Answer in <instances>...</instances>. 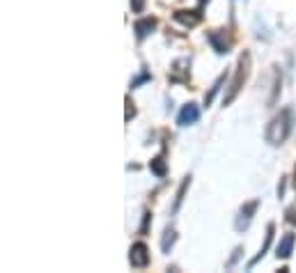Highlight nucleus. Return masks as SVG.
<instances>
[{"instance_id":"nucleus-11","label":"nucleus","mask_w":296,"mask_h":273,"mask_svg":"<svg viewBox=\"0 0 296 273\" xmlns=\"http://www.w3.org/2000/svg\"><path fill=\"white\" fill-rule=\"evenodd\" d=\"M150 170L157 177H166L168 175V165H166V161H163V156H154V159L150 161Z\"/></svg>"},{"instance_id":"nucleus-18","label":"nucleus","mask_w":296,"mask_h":273,"mask_svg":"<svg viewBox=\"0 0 296 273\" xmlns=\"http://www.w3.org/2000/svg\"><path fill=\"white\" fill-rule=\"evenodd\" d=\"M150 74H147V71H145V74H142V76H138V78H133V81H131V88H138V85H140V83H145V81H150Z\"/></svg>"},{"instance_id":"nucleus-1","label":"nucleus","mask_w":296,"mask_h":273,"mask_svg":"<svg viewBox=\"0 0 296 273\" xmlns=\"http://www.w3.org/2000/svg\"><path fill=\"white\" fill-rule=\"evenodd\" d=\"M291 126H294V113L287 108L269 122V126H266V142L269 145H282L289 138Z\"/></svg>"},{"instance_id":"nucleus-8","label":"nucleus","mask_w":296,"mask_h":273,"mask_svg":"<svg viewBox=\"0 0 296 273\" xmlns=\"http://www.w3.org/2000/svg\"><path fill=\"white\" fill-rule=\"evenodd\" d=\"M294 243H296V234H285L282 236V241L278 243V248H275V255H278V259H287V257L291 255V250H294Z\"/></svg>"},{"instance_id":"nucleus-21","label":"nucleus","mask_w":296,"mask_h":273,"mask_svg":"<svg viewBox=\"0 0 296 273\" xmlns=\"http://www.w3.org/2000/svg\"><path fill=\"white\" fill-rule=\"evenodd\" d=\"M205 3H209V0H200V5H205Z\"/></svg>"},{"instance_id":"nucleus-15","label":"nucleus","mask_w":296,"mask_h":273,"mask_svg":"<svg viewBox=\"0 0 296 273\" xmlns=\"http://www.w3.org/2000/svg\"><path fill=\"white\" fill-rule=\"evenodd\" d=\"M241 252H243V248H241V246L234 248V255H232L230 259H227V266H234V264H237V259L241 257Z\"/></svg>"},{"instance_id":"nucleus-16","label":"nucleus","mask_w":296,"mask_h":273,"mask_svg":"<svg viewBox=\"0 0 296 273\" xmlns=\"http://www.w3.org/2000/svg\"><path fill=\"white\" fill-rule=\"evenodd\" d=\"M131 10H133L135 14H140V12L145 10V0H131Z\"/></svg>"},{"instance_id":"nucleus-17","label":"nucleus","mask_w":296,"mask_h":273,"mask_svg":"<svg viewBox=\"0 0 296 273\" xmlns=\"http://www.w3.org/2000/svg\"><path fill=\"white\" fill-rule=\"evenodd\" d=\"M150 218H152V213H150V211L142 213V225H140V232H142V234H145L147 227H150Z\"/></svg>"},{"instance_id":"nucleus-6","label":"nucleus","mask_w":296,"mask_h":273,"mask_svg":"<svg viewBox=\"0 0 296 273\" xmlns=\"http://www.w3.org/2000/svg\"><path fill=\"white\" fill-rule=\"evenodd\" d=\"M175 21L182 23V26L193 28L202 21V14H200V10H177L175 12Z\"/></svg>"},{"instance_id":"nucleus-14","label":"nucleus","mask_w":296,"mask_h":273,"mask_svg":"<svg viewBox=\"0 0 296 273\" xmlns=\"http://www.w3.org/2000/svg\"><path fill=\"white\" fill-rule=\"evenodd\" d=\"M175 239H177V234H175V229H166V236H163V241H161L163 252H168V250H170V246L175 243Z\"/></svg>"},{"instance_id":"nucleus-12","label":"nucleus","mask_w":296,"mask_h":273,"mask_svg":"<svg viewBox=\"0 0 296 273\" xmlns=\"http://www.w3.org/2000/svg\"><path fill=\"white\" fill-rule=\"evenodd\" d=\"M223 83H225V74H223V76H218V78H216V83H214V85H211V90L205 94V106H209L211 101H214L216 92H218V90L223 88Z\"/></svg>"},{"instance_id":"nucleus-7","label":"nucleus","mask_w":296,"mask_h":273,"mask_svg":"<svg viewBox=\"0 0 296 273\" xmlns=\"http://www.w3.org/2000/svg\"><path fill=\"white\" fill-rule=\"evenodd\" d=\"M198 120H200V108L195 104H186L182 108V113H179V117H177V124L179 126H191Z\"/></svg>"},{"instance_id":"nucleus-10","label":"nucleus","mask_w":296,"mask_h":273,"mask_svg":"<svg viewBox=\"0 0 296 273\" xmlns=\"http://www.w3.org/2000/svg\"><path fill=\"white\" fill-rule=\"evenodd\" d=\"M273 232H275V227H273V223H271L269 227H266V239H264V243H262V250H259V255H255L253 259H250V264H248V266H255V264H257L259 259L266 255V250H269V246H271V239H273Z\"/></svg>"},{"instance_id":"nucleus-2","label":"nucleus","mask_w":296,"mask_h":273,"mask_svg":"<svg viewBox=\"0 0 296 273\" xmlns=\"http://www.w3.org/2000/svg\"><path fill=\"white\" fill-rule=\"evenodd\" d=\"M248 69H250V55L243 53L241 58H239L237 76H234V81H232V85H230V92H227V94H225V99H223V106H230L232 101H234V97L239 94V90H241L243 81L248 78Z\"/></svg>"},{"instance_id":"nucleus-20","label":"nucleus","mask_w":296,"mask_h":273,"mask_svg":"<svg viewBox=\"0 0 296 273\" xmlns=\"http://www.w3.org/2000/svg\"><path fill=\"white\" fill-rule=\"evenodd\" d=\"M287 220H289V223H296V207L287 209Z\"/></svg>"},{"instance_id":"nucleus-19","label":"nucleus","mask_w":296,"mask_h":273,"mask_svg":"<svg viewBox=\"0 0 296 273\" xmlns=\"http://www.w3.org/2000/svg\"><path fill=\"white\" fill-rule=\"evenodd\" d=\"M133 115H135V108H133V106H131V99L126 97V122H129L131 117H133Z\"/></svg>"},{"instance_id":"nucleus-13","label":"nucleus","mask_w":296,"mask_h":273,"mask_svg":"<svg viewBox=\"0 0 296 273\" xmlns=\"http://www.w3.org/2000/svg\"><path fill=\"white\" fill-rule=\"evenodd\" d=\"M189 184H191V177H184V181H182V186H179V191H177V197H175V211L179 209V204H182V200H184V193H186V188H189Z\"/></svg>"},{"instance_id":"nucleus-5","label":"nucleus","mask_w":296,"mask_h":273,"mask_svg":"<svg viewBox=\"0 0 296 273\" xmlns=\"http://www.w3.org/2000/svg\"><path fill=\"white\" fill-rule=\"evenodd\" d=\"M257 207H259V200H253V202L243 204V209L239 211L237 223H234V227H237L239 232H241V229H246L248 225H250V220H253V213L257 211Z\"/></svg>"},{"instance_id":"nucleus-9","label":"nucleus","mask_w":296,"mask_h":273,"mask_svg":"<svg viewBox=\"0 0 296 273\" xmlns=\"http://www.w3.org/2000/svg\"><path fill=\"white\" fill-rule=\"evenodd\" d=\"M154 28H157V19H154V17L140 19V21H135V37H138V39H145L147 35L154 30Z\"/></svg>"},{"instance_id":"nucleus-3","label":"nucleus","mask_w":296,"mask_h":273,"mask_svg":"<svg viewBox=\"0 0 296 273\" xmlns=\"http://www.w3.org/2000/svg\"><path fill=\"white\" fill-rule=\"evenodd\" d=\"M129 262L135 268H145L150 264V248L145 243H133L129 250Z\"/></svg>"},{"instance_id":"nucleus-4","label":"nucleus","mask_w":296,"mask_h":273,"mask_svg":"<svg viewBox=\"0 0 296 273\" xmlns=\"http://www.w3.org/2000/svg\"><path fill=\"white\" fill-rule=\"evenodd\" d=\"M207 39L218 55H225L232 46V39L225 35V30H211V33H207Z\"/></svg>"}]
</instances>
